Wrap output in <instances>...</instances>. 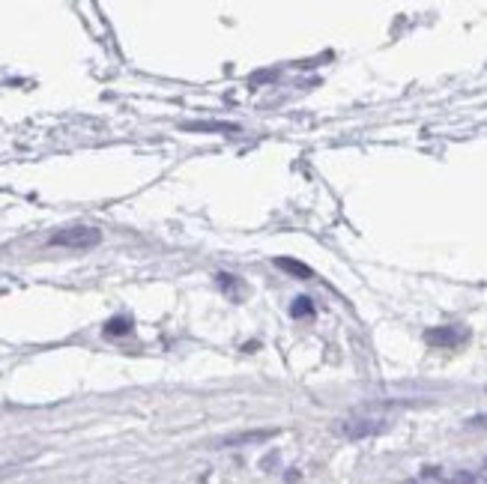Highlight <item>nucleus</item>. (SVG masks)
<instances>
[{
	"label": "nucleus",
	"mask_w": 487,
	"mask_h": 484,
	"mask_svg": "<svg viewBox=\"0 0 487 484\" xmlns=\"http://www.w3.org/2000/svg\"><path fill=\"white\" fill-rule=\"evenodd\" d=\"M449 484H472V476H467V472H458V476L451 478Z\"/></svg>",
	"instance_id": "1a4fd4ad"
},
{
	"label": "nucleus",
	"mask_w": 487,
	"mask_h": 484,
	"mask_svg": "<svg viewBox=\"0 0 487 484\" xmlns=\"http://www.w3.org/2000/svg\"><path fill=\"white\" fill-rule=\"evenodd\" d=\"M383 422L380 419H347L341 424V434L347 436V440H362V436H371V434H380L383 431Z\"/></svg>",
	"instance_id": "7ed1b4c3"
},
{
	"label": "nucleus",
	"mask_w": 487,
	"mask_h": 484,
	"mask_svg": "<svg viewBox=\"0 0 487 484\" xmlns=\"http://www.w3.org/2000/svg\"><path fill=\"white\" fill-rule=\"evenodd\" d=\"M275 266L284 269V272L293 275V278H314L311 266H305L302 261H293V257H275Z\"/></svg>",
	"instance_id": "39448f33"
},
{
	"label": "nucleus",
	"mask_w": 487,
	"mask_h": 484,
	"mask_svg": "<svg viewBox=\"0 0 487 484\" xmlns=\"http://www.w3.org/2000/svg\"><path fill=\"white\" fill-rule=\"evenodd\" d=\"M463 338H467V332L455 329V326H437V329H428L425 332V341L430 347H458Z\"/></svg>",
	"instance_id": "20e7f679"
},
{
	"label": "nucleus",
	"mask_w": 487,
	"mask_h": 484,
	"mask_svg": "<svg viewBox=\"0 0 487 484\" xmlns=\"http://www.w3.org/2000/svg\"><path fill=\"white\" fill-rule=\"evenodd\" d=\"M132 329V323L126 317H114V320H108L105 326V335H126Z\"/></svg>",
	"instance_id": "6e6552de"
},
{
	"label": "nucleus",
	"mask_w": 487,
	"mask_h": 484,
	"mask_svg": "<svg viewBox=\"0 0 487 484\" xmlns=\"http://www.w3.org/2000/svg\"><path fill=\"white\" fill-rule=\"evenodd\" d=\"M189 132H237L234 123H185Z\"/></svg>",
	"instance_id": "0eeeda50"
},
{
	"label": "nucleus",
	"mask_w": 487,
	"mask_h": 484,
	"mask_svg": "<svg viewBox=\"0 0 487 484\" xmlns=\"http://www.w3.org/2000/svg\"><path fill=\"white\" fill-rule=\"evenodd\" d=\"M272 436H278L275 427H263V431H242V434H230L225 440H218V448H227V445H257V443H267Z\"/></svg>",
	"instance_id": "f03ea898"
},
{
	"label": "nucleus",
	"mask_w": 487,
	"mask_h": 484,
	"mask_svg": "<svg viewBox=\"0 0 487 484\" xmlns=\"http://www.w3.org/2000/svg\"><path fill=\"white\" fill-rule=\"evenodd\" d=\"M102 242V233L96 228H63L57 233H51V245H63V249H96Z\"/></svg>",
	"instance_id": "f257e3e1"
},
{
	"label": "nucleus",
	"mask_w": 487,
	"mask_h": 484,
	"mask_svg": "<svg viewBox=\"0 0 487 484\" xmlns=\"http://www.w3.org/2000/svg\"><path fill=\"white\" fill-rule=\"evenodd\" d=\"M290 314H293L296 320H311L314 317V302L308 299V296H296L293 305H290Z\"/></svg>",
	"instance_id": "423d86ee"
}]
</instances>
